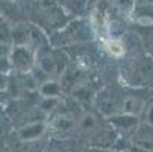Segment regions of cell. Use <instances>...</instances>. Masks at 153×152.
<instances>
[{
  "label": "cell",
  "mask_w": 153,
  "mask_h": 152,
  "mask_svg": "<svg viewBox=\"0 0 153 152\" xmlns=\"http://www.w3.org/2000/svg\"><path fill=\"white\" fill-rule=\"evenodd\" d=\"M105 46H106L108 52L111 55H114V56H121L124 53L123 44L120 41H117V40H108V41H105Z\"/></svg>",
  "instance_id": "6da1fadb"
}]
</instances>
